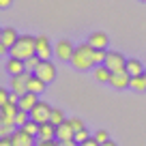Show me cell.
I'll list each match as a JSON object with an SVG mask.
<instances>
[{"mask_svg":"<svg viewBox=\"0 0 146 146\" xmlns=\"http://www.w3.org/2000/svg\"><path fill=\"white\" fill-rule=\"evenodd\" d=\"M45 86H47V84L43 82V80L39 78V75H35V73L30 75V80H28V92H35V95H41V92L45 90Z\"/></svg>","mask_w":146,"mask_h":146,"instance_id":"cell-17","label":"cell"},{"mask_svg":"<svg viewBox=\"0 0 146 146\" xmlns=\"http://www.w3.org/2000/svg\"><path fill=\"white\" fill-rule=\"evenodd\" d=\"M95 137H97V142H99V144H103V142L110 140V135H108V131H105V129H99V131L95 133Z\"/></svg>","mask_w":146,"mask_h":146,"instance_id":"cell-29","label":"cell"},{"mask_svg":"<svg viewBox=\"0 0 146 146\" xmlns=\"http://www.w3.org/2000/svg\"><path fill=\"white\" fill-rule=\"evenodd\" d=\"M11 140H13V146H35V135L26 133L24 129H15Z\"/></svg>","mask_w":146,"mask_h":146,"instance_id":"cell-11","label":"cell"},{"mask_svg":"<svg viewBox=\"0 0 146 146\" xmlns=\"http://www.w3.org/2000/svg\"><path fill=\"white\" fill-rule=\"evenodd\" d=\"M36 56L41 60H50L52 58V43L45 35L36 36Z\"/></svg>","mask_w":146,"mask_h":146,"instance_id":"cell-9","label":"cell"},{"mask_svg":"<svg viewBox=\"0 0 146 146\" xmlns=\"http://www.w3.org/2000/svg\"><path fill=\"white\" fill-rule=\"evenodd\" d=\"M35 54H36V36H30V35H19L17 43L9 50V56L19 60H28Z\"/></svg>","mask_w":146,"mask_h":146,"instance_id":"cell-2","label":"cell"},{"mask_svg":"<svg viewBox=\"0 0 146 146\" xmlns=\"http://www.w3.org/2000/svg\"><path fill=\"white\" fill-rule=\"evenodd\" d=\"M69 125L73 127V131H82V129H86V125H84L82 118H69Z\"/></svg>","mask_w":146,"mask_h":146,"instance_id":"cell-27","label":"cell"},{"mask_svg":"<svg viewBox=\"0 0 146 146\" xmlns=\"http://www.w3.org/2000/svg\"><path fill=\"white\" fill-rule=\"evenodd\" d=\"M30 75L32 73H22V75H11V80H9V90L11 92H17L19 97L22 95H26L28 92V80H30Z\"/></svg>","mask_w":146,"mask_h":146,"instance_id":"cell-6","label":"cell"},{"mask_svg":"<svg viewBox=\"0 0 146 146\" xmlns=\"http://www.w3.org/2000/svg\"><path fill=\"white\" fill-rule=\"evenodd\" d=\"M15 125H0V137H9V135H13V131H15Z\"/></svg>","mask_w":146,"mask_h":146,"instance_id":"cell-25","label":"cell"},{"mask_svg":"<svg viewBox=\"0 0 146 146\" xmlns=\"http://www.w3.org/2000/svg\"><path fill=\"white\" fill-rule=\"evenodd\" d=\"M9 97H11V90H7V88H0V108L5 103H9Z\"/></svg>","mask_w":146,"mask_h":146,"instance_id":"cell-30","label":"cell"},{"mask_svg":"<svg viewBox=\"0 0 146 146\" xmlns=\"http://www.w3.org/2000/svg\"><path fill=\"white\" fill-rule=\"evenodd\" d=\"M64 120H67V118H64L62 110H58V108H54V110H52V118H50V123H54L56 127H58V125H62Z\"/></svg>","mask_w":146,"mask_h":146,"instance_id":"cell-23","label":"cell"},{"mask_svg":"<svg viewBox=\"0 0 146 146\" xmlns=\"http://www.w3.org/2000/svg\"><path fill=\"white\" fill-rule=\"evenodd\" d=\"M54 54H56L58 60H64V62L69 60V62H71L73 54H75V45H73L69 39H60V41L54 45Z\"/></svg>","mask_w":146,"mask_h":146,"instance_id":"cell-5","label":"cell"},{"mask_svg":"<svg viewBox=\"0 0 146 146\" xmlns=\"http://www.w3.org/2000/svg\"><path fill=\"white\" fill-rule=\"evenodd\" d=\"M0 146H13V140H11V135H9V137H0Z\"/></svg>","mask_w":146,"mask_h":146,"instance_id":"cell-33","label":"cell"},{"mask_svg":"<svg viewBox=\"0 0 146 146\" xmlns=\"http://www.w3.org/2000/svg\"><path fill=\"white\" fill-rule=\"evenodd\" d=\"M71 64L75 69H80V71H86V69L97 67V62H95V47H92L88 41L82 43V45H75V54H73V58H71Z\"/></svg>","mask_w":146,"mask_h":146,"instance_id":"cell-1","label":"cell"},{"mask_svg":"<svg viewBox=\"0 0 146 146\" xmlns=\"http://www.w3.org/2000/svg\"><path fill=\"white\" fill-rule=\"evenodd\" d=\"M144 71H146L144 64H142L137 58H129L127 60V73L131 75V78H133V75H144Z\"/></svg>","mask_w":146,"mask_h":146,"instance_id":"cell-19","label":"cell"},{"mask_svg":"<svg viewBox=\"0 0 146 146\" xmlns=\"http://www.w3.org/2000/svg\"><path fill=\"white\" fill-rule=\"evenodd\" d=\"M11 2H13V0H0V7L7 9V7H11Z\"/></svg>","mask_w":146,"mask_h":146,"instance_id":"cell-35","label":"cell"},{"mask_svg":"<svg viewBox=\"0 0 146 146\" xmlns=\"http://www.w3.org/2000/svg\"><path fill=\"white\" fill-rule=\"evenodd\" d=\"M39 127H41L39 123H35V120H28V123L24 125L22 129H24L26 133H30V135H39Z\"/></svg>","mask_w":146,"mask_h":146,"instance_id":"cell-24","label":"cell"},{"mask_svg":"<svg viewBox=\"0 0 146 146\" xmlns=\"http://www.w3.org/2000/svg\"><path fill=\"white\" fill-rule=\"evenodd\" d=\"M30 120V112H26V110H19L17 112V116H15V127L17 129H22L24 125Z\"/></svg>","mask_w":146,"mask_h":146,"instance_id":"cell-22","label":"cell"},{"mask_svg":"<svg viewBox=\"0 0 146 146\" xmlns=\"http://www.w3.org/2000/svg\"><path fill=\"white\" fill-rule=\"evenodd\" d=\"M35 75H39V78H41L45 84L54 82V80H56V67H54V62H50V60H43V62L39 64V69L35 71Z\"/></svg>","mask_w":146,"mask_h":146,"instance_id":"cell-8","label":"cell"},{"mask_svg":"<svg viewBox=\"0 0 146 146\" xmlns=\"http://www.w3.org/2000/svg\"><path fill=\"white\" fill-rule=\"evenodd\" d=\"M88 137H90V135H88V131H86V129H82V131H75V142H78V144L86 142Z\"/></svg>","mask_w":146,"mask_h":146,"instance_id":"cell-28","label":"cell"},{"mask_svg":"<svg viewBox=\"0 0 146 146\" xmlns=\"http://www.w3.org/2000/svg\"><path fill=\"white\" fill-rule=\"evenodd\" d=\"M5 69L9 75H22V73H26V62L19 58H13V56H9V60L5 62Z\"/></svg>","mask_w":146,"mask_h":146,"instance_id":"cell-12","label":"cell"},{"mask_svg":"<svg viewBox=\"0 0 146 146\" xmlns=\"http://www.w3.org/2000/svg\"><path fill=\"white\" fill-rule=\"evenodd\" d=\"M127 60L120 52H108V58H105V67L110 69L112 73H118V71H125L127 69Z\"/></svg>","mask_w":146,"mask_h":146,"instance_id":"cell-7","label":"cell"},{"mask_svg":"<svg viewBox=\"0 0 146 146\" xmlns=\"http://www.w3.org/2000/svg\"><path fill=\"white\" fill-rule=\"evenodd\" d=\"M129 88H131V90H137V92H144L146 90V78L144 75H133Z\"/></svg>","mask_w":146,"mask_h":146,"instance_id":"cell-20","label":"cell"},{"mask_svg":"<svg viewBox=\"0 0 146 146\" xmlns=\"http://www.w3.org/2000/svg\"><path fill=\"white\" fill-rule=\"evenodd\" d=\"M88 43H90L95 50H105L108 47V35L105 32H92L88 36Z\"/></svg>","mask_w":146,"mask_h":146,"instance_id":"cell-16","label":"cell"},{"mask_svg":"<svg viewBox=\"0 0 146 146\" xmlns=\"http://www.w3.org/2000/svg\"><path fill=\"white\" fill-rule=\"evenodd\" d=\"M60 146H80L75 140H67V142H60Z\"/></svg>","mask_w":146,"mask_h":146,"instance_id":"cell-34","label":"cell"},{"mask_svg":"<svg viewBox=\"0 0 146 146\" xmlns=\"http://www.w3.org/2000/svg\"><path fill=\"white\" fill-rule=\"evenodd\" d=\"M56 125L54 123H43L41 127H39V140H56Z\"/></svg>","mask_w":146,"mask_h":146,"instance_id":"cell-15","label":"cell"},{"mask_svg":"<svg viewBox=\"0 0 146 146\" xmlns=\"http://www.w3.org/2000/svg\"><path fill=\"white\" fill-rule=\"evenodd\" d=\"M110 84H112L116 90H125V88L131 86V75L127 73V69H125V71H118V73H114V75H112Z\"/></svg>","mask_w":146,"mask_h":146,"instance_id":"cell-10","label":"cell"},{"mask_svg":"<svg viewBox=\"0 0 146 146\" xmlns=\"http://www.w3.org/2000/svg\"><path fill=\"white\" fill-rule=\"evenodd\" d=\"M144 78H146V71H144Z\"/></svg>","mask_w":146,"mask_h":146,"instance_id":"cell-37","label":"cell"},{"mask_svg":"<svg viewBox=\"0 0 146 146\" xmlns=\"http://www.w3.org/2000/svg\"><path fill=\"white\" fill-rule=\"evenodd\" d=\"M19 35L15 28H2V32H0V54H9V50L17 43Z\"/></svg>","mask_w":146,"mask_h":146,"instance_id":"cell-4","label":"cell"},{"mask_svg":"<svg viewBox=\"0 0 146 146\" xmlns=\"http://www.w3.org/2000/svg\"><path fill=\"white\" fill-rule=\"evenodd\" d=\"M142 2H146V0H142Z\"/></svg>","mask_w":146,"mask_h":146,"instance_id":"cell-38","label":"cell"},{"mask_svg":"<svg viewBox=\"0 0 146 146\" xmlns=\"http://www.w3.org/2000/svg\"><path fill=\"white\" fill-rule=\"evenodd\" d=\"M39 103V95H35V92H26V95L19 97V110H26V112H30L35 105Z\"/></svg>","mask_w":146,"mask_h":146,"instance_id":"cell-14","label":"cell"},{"mask_svg":"<svg viewBox=\"0 0 146 146\" xmlns=\"http://www.w3.org/2000/svg\"><path fill=\"white\" fill-rule=\"evenodd\" d=\"M101 146H118V144H116V142H112V140H108V142H103Z\"/></svg>","mask_w":146,"mask_h":146,"instance_id":"cell-36","label":"cell"},{"mask_svg":"<svg viewBox=\"0 0 146 146\" xmlns=\"http://www.w3.org/2000/svg\"><path fill=\"white\" fill-rule=\"evenodd\" d=\"M105 58H108V50H95V62L97 64H105Z\"/></svg>","mask_w":146,"mask_h":146,"instance_id":"cell-26","label":"cell"},{"mask_svg":"<svg viewBox=\"0 0 146 146\" xmlns=\"http://www.w3.org/2000/svg\"><path fill=\"white\" fill-rule=\"evenodd\" d=\"M36 146H60V140H39Z\"/></svg>","mask_w":146,"mask_h":146,"instance_id":"cell-31","label":"cell"},{"mask_svg":"<svg viewBox=\"0 0 146 146\" xmlns=\"http://www.w3.org/2000/svg\"><path fill=\"white\" fill-rule=\"evenodd\" d=\"M56 140H60V142L75 140V131H73V127L69 125V120H64L62 125H58V129H56Z\"/></svg>","mask_w":146,"mask_h":146,"instance_id":"cell-13","label":"cell"},{"mask_svg":"<svg viewBox=\"0 0 146 146\" xmlns=\"http://www.w3.org/2000/svg\"><path fill=\"white\" fill-rule=\"evenodd\" d=\"M24 62H26V71H28V73H35L36 69H39V64L43 62V60L39 58V56H36V54H35V56H30V58H28V60H24Z\"/></svg>","mask_w":146,"mask_h":146,"instance_id":"cell-21","label":"cell"},{"mask_svg":"<svg viewBox=\"0 0 146 146\" xmlns=\"http://www.w3.org/2000/svg\"><path fill=\"white\" fill-rule=\"evenodd\" d=\"M112 75L114 73L110 71L105 64H97L95 67V80L97 82H103V84H110V80H112Z\"/></svg>","mask_w":146,"mask_h":146,"instance_id":"cell-18","label":"cell"},{"mask_svg":"<svg viewBox=\"0 0 146 146\" xmlns=\"http://www.w3.org/2000/svg\"><path fill=\"white\" fill-rule=\"evenodd\" d=\"M52 105L50 103H45V101H39V103L35 105V108L30 110V120H35V123H39V125H43V123H50V118H52Z\"/></svg>","mask_w":146,"mask_h":146,"instance_id":"cell-3","label":"cell"},{"mask_svg":"<svg viewBox=\"0 0 146 146\" xmlns=\"http://www.w3.org/2000/svg\"><path fill=\"white\" fill-rule=\"evenodd\" d=\"M80 146H101V144H99V142H97V137L92 135V137H88L86 142H82V144H80Z\"/></svg>","mask_w":146,"mask_h":146,"instance_id":"cell-32","label":"cell"}]
</instances>
